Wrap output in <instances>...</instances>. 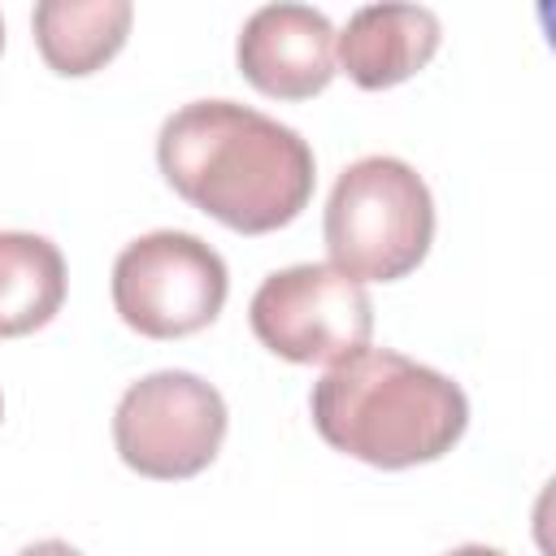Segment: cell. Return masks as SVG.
I'll list each match as a JSON object with an SVG mask.
<instances>
[{
  "label": "cell",
  "instance_id": "6da1fadb",
  "mask_svg": "<svg viewBox=\"0 0 556 556\" xmlns=\"http://www.w3.org/2000/svg\"><path fill=\"white\" fill-rule=\"evenodd\" d=\"M156 165L187 204L239 235L291 226L317 182L308 139L235 100H191L169 113Z\"/></svg>",
  "mask_w": 556,
  "mask_h": 556
},
{
  "label": "cell",
  "instance_id": "7a4b0ae2",
  "mask_svg": "<svg viewBox=\"0 0 556 556\" xmlns=\"http://www.w3.org/2000/svg\"><path fill=\"white\" fill-rule=\"evenodd\" d=\"M317 434L374 469H408L452 452L469 426L465 391L391 348H365L330 365L308 395Z\"/></svg>",
  "mask_w": 556,
  "mask_h": 556
},
{
  "label": "cell",
  "instance_id": "3957f363",
  "mask_svg": "<svg viewBox=\"0 0 556 556\" xmlns=\"http://www.w3.org/2000/svg\"><path fill=\"white\" fill-rule=\"evenodd\" d=\"M330 269L352 282H395L413 274L434 239V200L426 178L400 156L352 161L326 200Z\"/></svg>",
  "mask_w": 556,
  "mask_h": 556
},
{
  "label": "cell",
  "instance_id": "277c9868",
  "mask_svg": "<svg viewBox=\"0 0 556 556\" xmlns=\"http://www.w3.org/2000/svg\"><path fill=\"white\" fill-rule=\"evenodd\" d=\"M230 291L226 261L200 235L152 230L113 261V308L148 339H182L217 321Z\"/></svg>",
  "mask_w": 556,
  "mask_h": 556
},
{
  "label": "cell",
  "instance_id": "5b68a950",
  "mask_svg": "<svg viewBox=\"0 0 556 556\" xmlns=\"http://www.w3.org/2000/svg\"><path fill=\"white\" fill-rule=\"evenodd\" d=\"M226 400L187 369H161L126 387L113 413V443L126 469L161 482L195 478L226 439Z\"/></svg>",
  "mask_w": 556,
  "mask_h": 556
},
{
  "label": "cell",
  "instance_id": "8992f818",
  "mask_svg": "<svg viewBox=\"0 0 556 556\" xmlns=\"http://www.w3.org/2000/svg\"><path fill=\"white\" fill-rule=\"evenodd\" d=\"M252 334L291 365H339L369 348V291L330 265H291L269 274L248 304Z\"/></svg>",
  "mask_w": 556,
  "mask_h": 556
},
{
  "label": "cell",
  "instance_id": "52a82bcc",
  "mask_svg": "<svg viewBox=\"0 0 556 556\" xmlns=\"http://www.w3.org/2000/svg\"><path fill=\"white\" fill-rule=\"evenodd\" d=\"M235 56L261 96L308 100L334 78V26L308 4H265L243 22Z\"/></svg>",
  "mask_w": 556,
  "mask_h": 556
},
{
  "label": "cell",
  "instance_id": "ba28073f",
  "mask_svg": "<svg viewBox=\"0 0 556 556\" xmlns=\"http://www.w3.org/2000/svg\"><path fill=\"white\" fill-rule=\"evenodd\" d=\"M439 39L443 26L426 4H365L334 35V65L356 87L387 91L413 78L439 52Z\"/></svg>",
  "mask_w": 556,
  "mask_h": 556
},
{
  "label": "cell",
  "instance_id": "9c48e42d",
  "mask_svg": "<svg viewBox=\"0 0 556 556\" xmlns=\"http://www.w3.org/2000/svg\"><path fill=\"white\" fill-rule=\"evenodd\" d=\"M130 0H43L35 4V43L48 70L65 78L109 65L130 35Z\"/></svg>",
  "mask_w": 556,
  "mask_h": 556
},
{
  "label": "cell",
  "instance_id": "30bf717a",
  "mask_svg": "<svg viewBox=\"0 0 556 556\" xmlns=\"http://www.w3.org/2000/svg\"><path fill=\"white\" fill-rule=\"evenodd\" d=\"M65 304V256L30 230H0V339L48 326Z\"/></svg>",
  "mask_w": 556,
  "mask_h": 556
},
{
  "label": "cell",
  "instance_id": "8fae6325",
  "mask_svg": "<svg viewBox=\"0 0 556 556\" xmlns=\"http://www.w3.org/2000/svg\"><path fill=\"white\" fill-rule=\"evenodd\" d=\"M17 556H83V552H78V547H70V543H61V539H43V543L22 547Z\"/></svg>",
  "mask_w": 556,
  "mask_h": 556
},
{
  "label": "cell",
  "instance_id": "7c38bea8",
  "mask_svg": "<svg viewBox=\"0 0 556 556\" xmlns=\"http://www.w3.org/2000/svg\"><path fill=\"white\" fill-rule=\"evenodd\" d=\"M447 556H504L500 547H486V543H465V547H452Z\"/></svg>",
  "mask_w": 556,
  "mask_h": 556
},
{
  "label": "cell",
  "instance_id": "4fadbf2b",
  "mask_svg": "<svg viewBox=\"0 0 556 556\" xmlns=\"http://www.w3.org/2000/svg\"><path fill=\"white\" fill-rule=\"evenodd\" d=\"M0 48H4V22H0Z\"/></svg>",
  "mask_w": 556,
  "mask_h": 556
},
{
  "label": "cell",
  "instance_id": "5bb4252c",
  "mask_svg": "<svg viewBox=\"0 0 556 556\" xmlns=\"http://www.w3.org/2000/svg\"><path fill=\"white\" fill-rule=\"evenodd\" d=\"M0 417H4V400H0Z\"/></svg>",
  "mask_w": 556,
  "mask_h": 556
}]
</instances>
